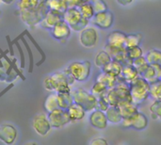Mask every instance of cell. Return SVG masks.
Segmentation results:
<instances>
[{
	"instance_id": "obj_5",
	"label": "cell",
	"mask_w": 161,
	"mask_h": 145,
	"mask_svg": "<svg viewBox=\"0 0 161 145\" xmlns=\"http://www.w3.org/2000/svg\"><path fill=\"white\" fill-rule=\"evenodd\" d=\"M68 72L74 76L75 81L84 82L89 79L92 72V63L89 60L74 61L66 68Z\"/></svg>"
},
{
	"instance_id": "obj_15",
	"label": "cell",
	"mask_w": 161,
	"mask_h": 145,
	"mask_svg": "<svg viewBox=\"0 0 161 145\" xmlns=\"http://www.w3.org/2000/svg\"><path fill=\"white\" fill-rule=\"evenodd\" d=\"M62 19H63L62 13L58 12V11L53 10V9H48L47 12L45 13L44 17L42 18V20L40 22L39 25L42 26V28L50 30Z\"/></svg>"
},
{
	"instance_id": "obj_21",
	"label": "cell",
	"mask_w": 161,
	"mask_h": 145,
	"mask_svg": "<svg viewBox=\"0 0 161 145\" xmlns=\"http://www.w3.org/2000/svg\"><path fill=\"white\" fill-rule=\"evenodd\" d=\"M123 66H124L123 63L112 59L104 68H102V71L107 74H109L113 76L120 77L122 70H123Z\"/></svg>"
},
{
	"instance_id": "obj_47",
	"label": "cell",
	"mask_w": 161,
	"mask_h": 145,
	"mask_svg": "<svg viewBox=\"0 0 161 145\" xmlns=\"http://www.w3.org/2000/svg\"><path fill=\"white\" fill-rule=\"evenodd\" d=\"M133 1H134V0H117L118 4H120L121 6H124V7L129 6L130 4L133 3Z\"/></svg>"
},
{
	"instance_id": "obj_7",
	"label": "cell",
	"mask_w": 161,
	"mask_h": 145,
	"mask_svg": "<svg viewBox=\"0 0 161 145\" xmlns=\"http://www.w3.org/2000/svg\"><path fill=\"white\" fill-rule=\"evenodd\" d=\"M99 42V33L93 26H86L79 32V42L85 48H93Z\"/></svg>"
},
{
	"instance_id": "obj_45",
	"label": "cell",
	"mask_w": 161,
	"mask_h": 145,
	"mask_svg": "<svg viewBox=\"0 0 161 145\" xmlns=\"http://www.w3.org/2000/svg\"><path fill=\"white\" fill-rule=\"evenodd\" d=\"M66 3H67L68 8H76L82 3V1L81 0H66Z\"/></svg>"
},
{
	"instance_id": "obj_40",
	"label": "cell",
	"mask_w": 161,
	"mask_h": 145,
	"mask_svg": "<svg viewBox=\"0 0 161 145\" xmlns=\"http://www.w3.org/2000/svg\"><path fill=\"white\" fill-rule=\"evenodd\" d=\"M91 3L93 7V9L96 12H101V11H105L108 10V5L104 0H91Z\"/></svg>"
},
{
	"instance_id": "obj_52",
	"label": "cell",
	"mask_w": 161,
	"mask_h": 145,
	"mask_svg": "<svg viewBox=\"0 0 161 145\" xmlns=\"http://www.w3.org/2000/svg\"><path fill=\"white\" fill-rule=\"evenodd\" d=\"M0 2H1V0H0Z\"/></svg>"
},
{
	"instance_id": "obj_50",
	"label": "cell",
	"mask_w": 161,
	"mask_h": 145,
	"mask_svg": "<svg viewBox=\"0 0 161 145\" xmlns=\"http://www.w3.org/2000/svg\"><path fill=\"white\" fill-rule=\"evenodd\" d=\"M0 15H1V10H0Z\"/></svg>"
},
{
	"instance_id": "obj_39",
	"label": "cell",
	"mask_w": 161,
	"mask_h": 145,
	"mask_svg": "<svg viewBox=\"0 0 161 145\" xmlns=\"http://www.w3.org/2000/svg\"><path fill=\"white\" fill-rule=\"evenodd\" d=\"M25 36H23L21 38V41L23 42L26 51H27V54H28V59H29V68H28V72L29 73H32L33 72V67H34V56H33V53H32V50L30 48V45L27 43V42L25 40L24 38Z\"/></svg>"
},
{
	"instance_id": "obj_12",
	"label": "cell",
	"mask_w": 161,
	"mask_h": 145,
	"mask_svg": "<svg viewBox=\"0 0 161 145\" xmlns=\"http://www.w3.org/2000/svg\"><path fill=\"white\" fill-rule=\"evenodd\" d=\"M71 32L72 29L70 25L63 19L59 21L53 28L50 29L51 36L55 40L59 41L61 42H65L66 40H68V38L71 36Z\"/></svg>"
},
{
	"instance_id": "obj_42",
	"label": "cell",
	"mask_w": 161,
	"mask_h": 145,
	"mask_svg": "<svg viewBox=\"0 0 161 145\" xmlns=\"http://www.w3.org/2000/svg\"><path fill=\"white\" fill-rule=\"evenodd\" d=\"M14 44L18 48V51H19V54H20V67H21V69H24L25 66V55H24L23 48H22V46L20 45V43L18 42H16Z\"/></svg>"
},
{
	"instance_id": "obj_28",
	"label": "cell",
	"mask_w": 161,
	"mask_h": 145,
	"mask_svg": "<svg viewBox=\"0 0 161 145\" xmlns=\"http://www.w3.org/2000/svg\"><path fill=\"white\" fill-rule=\"evenodd\" d=\"M41 0H19L17 3V8L19 11H26V10H33L35 9Z\"/></svg>"
},
{
	"instance_id": "obj_25",
	"label": "cell",
	"mask_w": 161,
	"mask_h": 145,
	"mask_svg": "<svg viewBox=\"0 0 161 145\" xmlns=\"http://www.w3.org/2000/svg\"><path fill=\"white\" fill-rule=\"evenodd\" d=\"M59 109L58 103V96L57 92H51L44 101V109L46 113H49L55 109Z\"/></svg>"
},
{
	"instance_id": "obj_22",
	"label": "cell",
	"mask_w": 161,
	"mask_h": 145,
	"mask_svg": "<svg viewBox=\"0 0 161 145\" xmlns=\"http://www.w3.org/2000/svg\"><path fill=\"white\" fill-rule=\"evenodd\" d=\"M106 112V116L107 119L108 121V123L116 125V124H121L123 121V117L118 109L117 107H113V106H109V108L105 111Z\"/></svg>"
},
{
	"instance_id": "obj_10",
	"label": "cell",
	"mask_w": 161,
	"mask_h": 145,
	"mask_svg": "<svg viewBox=\"0 0 161 145\" xmlns=\"http://www.w3.org/2000/svg\"><path fill=\"white\" fill-rule=\"evenodd\" d=\"M91 21L95 26L101 29H109L113 25L114 15L110 10L108 9L105 11L96 12Z\"/></svg>"
},
{
	"instance_id": "obj_36",
	"label": "cell",
	"mask_w": 161,
	"mask_h": 145,
	"mask_svg": "<svg viewBox=\"0 0 161 145\" xmlns=\"http://www.w3.org/2000/svg\"><path fill=\"white\" fill-rule=\"evenodd\" d=\"M150 112L153 119L161 120V100H154L150 105Z\"/></svg>"
},
{
	"instance_id": "obj_48",
	"label": "cell",
	"mask_w": 161,
	"mask_h": 145,
	"mask_svg": "<svg viewBox=\"0 0 161 145\" xmlns=\"http://www.w3.org/2000/svg\"><path fill=\"white\" fill-rule=\"evenodd\" d=\"M13 1H14V0H1V2L4 3L5 5H10V4L13 3Z\"/></svg>"
},
{
	"instance_id": "obj_17",
	"label": "cell",
	"mask_w": 161,
	"mask_h": 145,
	"mask_svg": "<svg viewBox=\"0 0 161 145\" xmlns=\"http://www.w3.org/2000/svg\"><path fill=\"white\" fill-rule=\"evenodd\" d=\"M150 84L160 80L161 65L159 64H149L144 73L141 75Z\"/></svg>"
},
{
	"instance_id": "obj_23",
	"label": "cell",
	"mask_w": 161,
	"mask_h": 145,
	"mask_svg": "<svg viewBox=\"0 0 161 145\" xmlns=\"http://www.w3.org/2000/svg\"><path fill=\"white\" fill-rule=\"evenodd\" d=\"M112 59L111 56L108 54V52L107 50H101L99 51L94 59V64L97 68L102 69L104 68L110 60Z\"/></svg>"
},
{
	"instance_id": "obj_33",
	"label": "cell",
	"mask_w": 161,
	"mask_h": 145,
	"mask_svg": "<svg viewBox=\"0 0 161 145\" xmlns=\"http://www.w3.org/2000/svg\"><path fill=\"white\" fill-rule=\"evenodd\" d=\"M150 97L154 100H161V81L150 84Z\"/></svg>"
},
{
	"instance_id": "obj_2",
	"label": "cell",
	"mask_w": 161,
	"mask_h": 145,
	"mask_svg": "<svg viewBox=\"0 0 161 145\" xmlns=\"http://www.w3.org/2000/svg\"><path fill=\"white\" fill-rule=\"evenodd\" d=\"M48 9L49 8L47 6V0H41L39 6L35 9L20 11V17L24 24L28 26L34 27L40 24Z\"/></svg>"
},
{
	"instance_id": "obj_6",
	"label": "cell",
	"mask_w": 161,
	"mask_h": 145,
	"mask_svg": "<svg viewBox=\"0 0 161 145\" xmlns=\"http://www.w3.org/2000/svg\"><path fill=\"white\" fill-rule=\"evenodd\" d=\"M121 124L125 128H132L137 131H143L148 126V118L143 112L138 110L132 116L123 119Z\"/></svg>"
},
{
	"instance_id": "obj_31",
	"label": "cell",
	"mask_w": 161,
	"mask_h": 145,
	"mask_svg": "<svg viewBox=\"0 0 161 145\" xmlns=\"http://www.w3.org/2000/svg\"><path fill=\"white\" fill-rule=\"evenodd\" d=\"M142 42V35L141 33L128 34L126 35V39H125V48L139 46L141 45Z\"/></svg>"
},
{
	"instance_id": "obj_43",
	"label": "cell",
	"mask_w": 161,
	"mask_h": 145,
	"mask_svg": "<svg viewBox=\"0 0 161 145\" xmlns=\"http://www.w3.org/2000/svg\"><path fill=\"white\" fill-rule=\"evenodd\" d=\"M91 145H108V142L104 138H95L91 142Z\"/></svg>"
},
{
	"instance_id": "obj_29",
	"label": "cell",
	"mask_w": 161,
	"mask_h": 145,
	"mask_svg": "<svg viewBox=\"0 0 161 145\" xmlns=\"http://www.w3.org/2000/svg\"><path fill=\"white\" fill-rule=\"evenodd\" d=\"M47 6H48L49 9L56 10L62 14L68 8L66 0H47Z\"/></svg>"
},
{
	"instance_id": "obj_49",
	"label": "cell",
	"mask_w": 161,
	"mask_h": 145,
	"mask_svg": "<svg viewBox=\"0 0 161 145\" xmlns=\"http://www.w3.org/2000/svg\"><path fill=\"white\" fill-rule=\"evenodd\" d=\"M82 1V3H84V2H90L91 0H81Z\"/></svg>"
},
{
	"instance_id": "obj_30",
	"label": "cell",
	"mask_w": 161,
	"mask_h": 145,
	"mask_svg": "<svg viewBox=\"0 0 161 145\" xmlns=\"http://www.w3.org/2000/svg\"><path fill=\"white\" fill-rule=\"evenodd\" d=\"M132 65L136 68V70L138 71L139 75H142L144 73V71L147 69L149 63H148L145 56L143 55V56H142L140 58H137V59H133L132 60Z\"/></svg>"
},
{
	"instance_id": "obj_20",
	"label": "cell",
	"mask_w": 161,
	"mask_h": 145,
	"mask_svg": "<svg viewBox=\"0 0 161 145\" xmlns=\"http://www.w3.org/2000/svg\"><path fill=\"white\" fill-rule=\"evenodd\" d=\"M139 73L136 70V68L132 65V63H128V64H125L123 66V70L120 75V78L130 83L131 81H133L134 79H136L139 76Z\"/></svg>"
},
{
	"instance_id": "obj_35",
	"label": "cell",
	"mask_w": 161,
	"mask_h": 145,
	"mask_svg": "<svg viewBox=\"0 0 161 145\" xmlns=\"http://www.w3.org/2000/svg\"><path fill=\"white\" fill-rule=\"evenodd\" d=\"M108 103L109 104V106H113V107H117L118 103L120 102V98L118 97L117 93L115 92L114 89H108L105 93H104Z\"/></svg>"
},
{
	"instance_id": "obj_11",
	"label": "cell",
	"mask_w": 161,
	"mask_h": 145,
	"mask_svg": "<svg viewBox=\"0 0 161 145\" xmlns=\"http://www.w3.org/2000/svg\"><path fill=\"white\" fill-rule=\"evenodd\" d=\"M32 127L34 131L42 137H45L46 135H48L52 127L47 118V114L41 113L36 115L32 120Z\"/></svg>"
},
{
	"instance_id": "obj_27",
	"label": "cell",
	"mask_w": 161,
	"mask_h": 145,
	"mask_svg": "<svg viewBox=\"0 0 161 145\" xmlns=\"http://www.w3.org/2000/svg\"><path fill=\"white\" fill-rule=\"evenodd\" d=\"M78 8H79V10H80L82 16H83L85 19L89 20V21H91V20L92 19V17L94 16V14H95V11H94V9H93V7H92L91 1H90V2L81 3V4L78 6Z\"/></svg>"
},
{
	"instance_id": "obj_4",
	"label": "cell",
	"mask_w": 161,
	"mask_h": 145,
	"mask_svg": "<svg viewBox=\"0 0 161 145\" xmlns=\"http://www.w3.org/2000/svg\"><path fill=\"white\" fill-rule=\"evenodd\" d=\"M74 102L80 105L86 111H92L97 107L98 98L92 92L78 88L71 92Z\"/></svg>"
},
{
	"instance_id": "obj_32",
	"label": "cell",
	"mask_w": 161,
	"mask_h": 145,
	"mask_svg": "<svg viewBox=\"0 0 161 145\" xmlns=\"http://www.w3.org/2000/svg\"><path fill=\"white\" fill-rule=\"evenodd\" d=\"M145 58H146L149 64H159V65H161V50L151 49L146 53Z\"/></svg>"
},
{
	"instance_id": "obj_16",
	"label": "cell",
	"mask_w": 161,
	"mask_h": 145,
	"mask_svg": "<svg viewBox=\"0 0 161 145\" xmlns=\"http://www.w3.org/2000/svg\"><path fill=\"white\" fill-rule=\"evenodd\" d=\"M117 108H118L123 119L132 116L134 113H136L139 110L138 105L133 103L132 100H121L118 103Z\"/></svg>"
},
{
	"instance_id": "obj_44",
	"label": "cell",
	"mask_w": 161,
	"mask_h": 145,
	"mask_svg": "<svg viewBox=\"0 0 161 145\" xmlns=\"http://www.w3.org/2000/svg\"><path fill=\"white\" fill-rule=\"evenodd\" d=\"M6 40H7V42H8V52H9V55L11 57L14 56V51H13V43H12V41L10 40V37L9 36H6Z\"/></svg>"
},
{
	"instance_id": "obj_1",
	"label": "cell",
	"mask_w": 161,
	"mask_h": 145,
	"mask_svg": "<svg viewBox=\"0 0 161 145\" xmlns=\"http://www.w3.org/2000/svg\"><path fill=\"white\" fill-rule=\"evenodd\" d=\"M129 88L131 99L136 105L142 104L150 97V83L141 75L129 83Z\"/></svg>"
},
{
	"instance_id": "obj_18",
	"label": "cell",
	"mask_w": 161,
	"mask_h": 145,
	"mask_svg": "<svg viewBox=\"0 0 161 145\" xmlns=\"http://www.w3.org/2000/svg\"><path fill=\"white\" fill-rule=\"evenodd\" d=\"M115 92L117 93L118 97L121 100H132L131 95H130V88H129V83L121 79L119 77L117 84L113 87Z\"/></svg>"
},
{
	"instance_id": "obj_34",
	"label": "cell",
	"mask_w": 161,
	"mask_h": 145,
	"mask_svg": "<svg viewBox=\"0 0 161 145\" xmlns=\"http://www.w3.org/2000/svg\"><path fill=\"white\" fill-rule=\"evenodd\" d=\"M25 36H26V37L28 38V40H29V41L31 42V43H32V44H33V45L35 46V48H36V49L38 50V52L40 53V55H41V59H40V61H39V62H37V63H36V65H37V66H41V65H42V63H43V62L45 61V59H46V56H45V53L43 52V50H42V49L41 48V46H40V45L38 44V42H37L35 41V39H34V38H33V37H32V36L30 35V33H29V32H28L27 30H26V32H25Z\"/></svg>"
},
{
	"instance_id": "obj_24",
	"label": "cell",
	"mask_w": 161,
	"mask_h": 145,
	"mask_svg": "<svg viewBox=\"0 0 161 145\" xmlns=\"http://www.w3.org/2000/svg\"><path fill=\"white\" fill-rule=\"evenodd\" d=\"M118 79H119V77L113 76V75H111L109 74H107V73L102 71V73L100 75H98V76L96 78V81L102 82L104 85L107 86L108 89H111L117 84Z\"/></svg>"
},
{
	"instance_id": "obj_37",
	"label": "cell",
	"mask_w": 161,
	"mask_h": 145,
	"mask_svg": "<svg viewBox=\"0 0 161 145\" xmlns=\"http://www.w3.org/2000/svg\"><path fill=\"white\" fill-rule=\"evenodd\" d=\"M126 55H127V58L132 61L133 59L143 56V50L142 49L141 45L129 47V48H126Z\"/></svg>"
},
{
	"instance_id": "obj_38",
	"label": "cell",
	"mask_w": 161,
	"mask_h": 145,
	"mask_svg": "<svg viewBox=\"0 0 161 145\" xmlns=\"http://www.w3.org/2000/svg\"><path fill=\"white\" fill-rule=\"evenodd\" d=\"M108 89L107 88L106 85H104L102 82H99V81H95V83L93 84V86L92 87V90H91V92L92 94H94L96 97H99L101 95H103Z\"/></svg>"
},
{
	"instance_id": "obj_9",
	"label": "cell",
	"mask_w": 161,
	"mask_h": 145,
	"mask_svg": "<svg viewBox=\"0 0 161 145\" xmlns=\"http://www.w3.org/2000/svg\"><path fill=\"white\" fill-rule=\"evenodd\" d=\"M125 39H126L125 33L119 30L112 31L111 33L108 34L107 38V43L105 49H113V50L125 49Z\"/></svg>"
},
{
	"instance_id": "obj_13",
	"label": "cell",
	"mask_w": 161,
	"mask_h": 145,
	"mask_svg": "<svg viewBox=\"0 0 161 145\" xmlns=\"http://www.w3.org/2000/svg\"><path fill=\"white\" fill-rule=\"evenodd\" d=\"M89 123L92 127L99 129V130L106 129L108 125V121L107 119L106 112L102 111L98 109H95L91 112V114L89 116Z\"/></svg>"
},
{
	"instance_id": "obj_46",
	"label": "cell",
	"mask_w": 161,
	"mask_h": 145,
	"mask_svg": "<svg viewBox=\"0 0 161 145\" xmlns=\"http://www.w3.org/2000/svg\"><path fill=\"white\" fill-rule=\"evenodd\" d=\"M13 87H14V83H13V82H10V83H8V86H7V87H6V88H5L3 91L0 92V98H1V97H2V96H3V95L6 93V92H8L9 90H11Z\"/></svg>"
},
{
	"instance_id": "obj_14",
	"label": "cell",
	"mask_w": 161,
	"mask_h": 145,
	"mask_svg": "<svg viewBox=\"0 0 161 145\" xmlns=\"http://www.w3.org/2000/svg\"><path fill=\"white\" fill-rule=\"evenodd\" d=\"M17 129L9 124H3L0 125V141L7 145L14 143L17 139Z\"/></svg>"
},
{
	"instance_id": "obj_3",
	"label": "cell",
	"mask_w": 161,
	"mask_h": 145,
	"mask_svg": "<svg viewBox=\"0 0 161 145\" xmlns=\"http://www.w3.org/2000/svg\"><path fill=\"white\" fill-rule=\"evenodd\" d=\"M63 20L70 25L71 29L75 32H80L83 28L88 26L90 21L85 19L78 7L76 8H68L63 13Z\"/></svg>"
},
{
	"instance_id": "obj_41",
	"label": "cell",
	"mask_w": 161,
	"mask_h": 145,
	"mask_svg": "<svg viewBox=\"0 0 161 145\" xmlns=\"http://www.w3.org/2000/svg\"><path fill=\"white\" fill-rule=\"evenodd\" d=\"M97 98H98V100H97V107H96V109H100L102 111H106L109 108V104L108 103L105 95L103 94V95H101V96H99Z\"/></svg>"
},
{
	"instance_id": "obj_51",
	"label": "cell",
	"mask_w": 161,
	"mask_h": 145,
	"mask_svg": "<svg viewBox=\"0 0 161 145\" xmlns=\"http://www.w3.org/2000/svg\"><path fill=\"white\" fill-rule=\"evenodd\" d=\"M160 81H161V77H160Z\"/></svg>"
},
{
	"instance_id": "obj_8",
	"label": "cell",
	"mask_w": 161,
	"mask_h": 145,
	"mask_svg": "<svg viewBox=\"0 0 161 145\" xmlns=\"http://www.w3.org/2000/svg\"><path fill=\"white\" fill-rule=\"evenodd\" d=\"M47 118L52 128H61L71 123L68 111L62 109H58L47 113Z\"/></svg>"
},
{
	"instance_id": "obj_19",
	"label": "cell",
	"mask_w": 161,
	"mask_h": 145,
	"mask_svg": "<svg viewBox=\"0 0 161 145\" xmlns=\"http://www.w3.org/2000/svg\"><path fill=\"white\" fill-rule=\"evenodd\" d=\"M67 111H68V114L70 116L71 123L83 120L85 118V115L87 112L80 105H78L75 102L67 109Z\"/></svg>"
},
{
	"instance_id": "obj_26",
	"label": "cell",
	"mask_w": 161,
	"mask_h": 145,
	"mask_svg": "<svg viewBox=\"0 0 161 145\" xmlns=\"http://www.w3.org/2000/svg\"><path fill=\"white\" fill-rule=\"evenodd\" d=\"M58 96V107L59 109H66L74 103V99L72 96L71 92L68 93H57Z\"/></svg>"
}]
</instances>
